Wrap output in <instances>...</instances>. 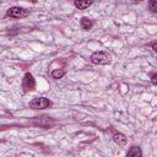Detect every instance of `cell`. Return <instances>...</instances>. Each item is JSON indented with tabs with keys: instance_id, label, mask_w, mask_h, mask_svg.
<instances>
[{
	"instance_id": "6da1fadb",
	"label": "cell",
	"mask_w": 157,
	"mask_h": 157,
	"mask_svg": "<svg viewBox=\"0 0 157 157\" xmlns=\"http://www.w3.org/2000/svg\"><path fill=\"white\" fill-rule=\"evenodd\" d=\"M91 61L97 65H105L110 63V55L107 52H96L91 55Z\"/></svg>"
},
{
	"instance_id": "7a4b0ae2",
	"label": "cell",
	"mask_w": 157,
	"mask_h": 157,
	"mask_svg": "<svg viewBox=\"0 0 157 157\" xmlns=\"http://www.w3.org/2000/svg\"><path fill=\"white\" fill-rule=\"evenodd\" d=\"M50 105H52V102L45 97L34 98L33 101L29 102V107L33 108V109H45V108H48Z\"/></svg>"
},
{
	"instance_id": "3957f363",
	"label": "cell",
	"mask_w": 157,
	"mask_h": 157,
	"mask_svg": "<svg viewBox=\"0 0 157 157\" xmlns=\"http://www.w3.org/2000/svg\"><path fill=\"white\" fill-rule=\"evenodd\" d=\"M28 10L23 9V7H18V6H13L11 9L7 10V16L10 17H13V18H23V17H27L28 16Z\"/></svg>"
},
{
	"instance_id": "277c9868",
	"label": "cell",
	"mask_w": 157,
	"mask_h": 157,
	"mask_svg": "<svg viewBox=\"0 0 157 157\" xmlns=\"http://www.w3.org/2000/svg\"><path fill=\"white\" fill-rule=\"evenodd\" d=\"M23 88L26 92L34 90V78L31 74H26L25 78H23Z\"/></svg>"
},
{
	"instance_id": "5b68a950",
	"label": "cell",
	"mask_w": 157,
	"mask_h": 157,
	"mask_svg": "<svg viewBox=\"0 0 157 157\" xmlns=\"http://www.w3.org/2000/svg\"><path fill=\"white\" fill-rule=\"evenodd\" d=\"M91 4H92V0H75V6L80 10L87 9Z\"/></svg>"
},
{
	"instance_id": "8992f818",
	"label": "cell",
	"mask_w": 157,
	"mask_h": 157,
	"mask_svg": "<svg viewBox=\"0 0 157 157\" xmlns=\"http://www.w3.org/2000/svg\"><path fill=\"white\" fill-rule=\"evenodd\" d=\"M114 141H115L119 146H125L128 140H126L125 135H123V134H120V132H117V134L114 135Z\"/></svg>"
},
{
	"instance_id": "52a82bcc",
	"label": "cell",
	"mask_w": 157,
	"mask_h": 157,
	"mask_svg": "<svg viewBox=\"0 0 157 157\" xmlns=\"http://www.w3.org/2000/svg\"><path fill=\"white\" fill-rule=\"evenodd\" d=\"M81 27H82L85 31H88V29L92 27V21H91L88 17H82V18H81Z\"/></svg>"
},
{
	"instance_id": "ba28073f",
	"label": "cell",
	"mask_w": 157,
	"mask_h": 157,
	"mask_svg": "<svg viewBox=\"0 0 157 157\" xmlns=\"http://www.w3.org/2000/svg\"><path fill=\"white\" fill-rule=\"evenodd\" d=\"M128 156H129V157H140V156H141V150H140V147H136V146L131 147V148L128 151Z\"/></svg>"
},
{
	"instance_id": "9c48e42d",
	"label": "cell",
	"mask_w": 157,
	"mask_h": 157,
	"mask_svg": "<svg viewBox=\"0 0 157 157\" xmlns=\"http://www.w3.org/2000/svg\"><path fill=\"white\" fill-rule=\"evenodd\" d=\"M64 70H61V69H55V70H53L52 71V76L54 77V78H60V77H63L64 76Z\"/></svg>"
},
{
	"instance_id": "30bf717a",
	"label": "cell",
	"mask_w": 157,
	"mask_h": 157,
	"mask_svg": "<svg viewBox=\"0 0 157 157\" xmlns=\"http://www.w3.org/2000/svg\"><path fill=\"white\" fill-rule=\"evenodd\" d=\"M148 6H150L151 11L156 12V11H157V0H151L150 4H148Z\"/></svg>"
},
{
	"instance_id": "8fae6325",
	"label": "cell",
	"mask_w": 157,
	"mask_h": 157,
	"mask_svg": "<svg viewBox=\"0 0 157 157\" xmlns=\"http://www.w3.org/2000/svg\"><path fill=\"white\" fill-rule=\"evenodd\" d=\"M151 81H152V83H153V85H156V83H157V75H156V74H153V75H152V80H151Z\"/></svg>"
},
{
	"instance_id": "7c38bea8",
	"label": "cell",
	"mask_w": 157,
	"mask_h": 157,
	"mask_svg": "<svg viewBox=\"0 0 157 157\" xmlns=\"http://www.w3.org/2000/svg\"><path fill=\"white\" fill-rule=\"evenodd\" d=\"M152 48H153V50L156 52V50H157V44H156V43H153V44H152Z\"/></svg>"
},
{
	"instance_id": "4fadbf2b",
	"label": "cell",
	"mask_w": 157,
	"mask_h": 157,
	"mask_svg": "<svg viewBox=\"0 0 157 157\" xmlns=\"http://www.w3.org/2000/svg\"><path fill=\"white\" fill-rule=\"evenodd\" d=\"M134 1H141V0H134Z\"/></svg>"
}]
</instances>
